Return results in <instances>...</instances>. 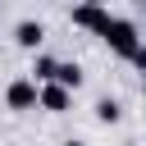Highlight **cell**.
<instances>
[{
  "label": "cell",
  "instance_id": "6da1fadb",
  "mask_svg": "<svg viewBox=\"0 0 146 146\" xmlns=\"http://www.w3.org/2000/svg\"><path fill=\"white\" fill-rule=\"evenodd\" d=\"M105 41H110V50L114 55H123V59H132L137 50H141V32H137V23L132 18H110V27H105Z\"/></svg>",
  "mask_w": 146,
  "mask_h": 146
},
{
  "label": "cell",
  "instance_id": "7a4b0ae2",
  "mask_svg": "<svg viewBox=\"0 0 146 146\" xmlns=\"http://www.w3.org/2000/svg\"><path fill=\"white\" fill-rule=\"evenodd\" d=\"M110 9L105 5H73V27H82V32H96V36H105V27H110Z\"/></svg>",
  "mask_w": 146,
  "mask_h": 146
},
{
  "label": "cell",
  "instance_id": "3957f363",
  "mask_svg": "<svg viewBox=\"0 0 146 146\" xmlns=\"http://www.w3.org/2000/svg\"><path fill=\"white\" fill-rule=\"evenodd\" d=\"M73 105V91H64L59 82H41L36 87V110H50V114H64Z\"/></svg>",
  "mask_w": 146,
  "mask_h": 146
},
{
  "label": "cell",
  "instance_id": "277c9868",
  "mask_svg": "<svg viewBox=\"0 0 146 146\" xmlns=\"http://www.w3.org/2000/svg\"><path fill=\"white\" fill-rule=\"evenodd\" d=\"M5 100H9V110H36V82L32 78H14L5 87Z\"/></svg>",
  "mask_w": 146,
  "mask_h": 146
},
{
  "label": "cell",
  "instance_id": "5b68a950",
  "mask_svg": "<svg viewBox=\"0 0 146 146\" xmlns=\"http://www.w3.org/2000/svg\"><path fill=\"white\" fill-rule=\"evenodd\" d=\"M14 41H18L23 50H36V46L46 41V27H41V23H32V18H23V23L14 27Z\"/></svg>",
  "mask_w": 146,
  "mask_h": 146
},
{
  "label": "cell",
  "instance_id": "8992f818",
  "mask_svg": "<svg viewBox=\"0 0 146 146\" xmlns=\"http://www.w3.org/2000/svg\"><path fill=\"white\" fill-rule=\"evenodd\" d=\"M50 82H59L64 91H78V87H82V68H78V64H64V59H55V78H50Z\"/></svg>",
  "mask_w": 146,
  "mask_h": 146
},
{
  "label": "cell",
  "instance_id": "52a82bcc",
  "mask_svg": "<svg viewBox=\"0 0 146 146\" xmlns=\"http://www.w3.org/2000/svg\"><path fill=\"white\" fill-rule=\"evenodd\" d=\"M119 114H123V105H119V100H110V96H100V100H96V119H100V123H119Z\"/></svg>",
  "mask_w": 146,
  "mask_h": 146
},
{
  "label": "cell",
  "instance_id": "ba28073f",
  "mask_svg": "<svg viewBox=\"0 0 146 146\" xmlns=\"http://www.w3.org/2000/svg\"><path fill=\"white\" fill-rule=\"evenodd\" d=\"M50 78H55V59H50V55H36V64H32V82L41 87V82H50Z\"/></svg>",
  "mask_w": 146,
  "mask_h": 146
},
{
  "label": "cell",
  "instance_id": "9c48e42d",
  "mask_svg": "<svg viewBox=\"0 0 146 146\" xmlns=\"http://www.w3.org/2000/svg\"><path fill=\"white\" fill-rule=\"evenodd\" d=\"M64 146H87V141H78V137H68V141H64Z\"/></svg>",
  "mask_w": 146,
  "mask_h": 146
},
{
  "label": "cell",
  "instance_id": "30bf717a",
  "mask_svg": "<svg viewBox=\"0 0 146 146\" xmlns=\"http://www.w3.org/2000/svg\"><path fill=\"white\" fill-rule=\"evenodd\" d=\"M78 5H100V0H78Z\"/></svg>",
  "mask_w": 146,
  "mask_h": 146
},
{
  "label": "cell",
  "instance_id": "8fae6325",
  "mask_svg": "<svg viewBox=\"0 0 146 146\" xmlns=\"http://www.w3.org/2000/svg\"><path fill=\"white\" fill-rule=\"evenodd\" d=\"M132 5H146V0H132Z\"/></svg>",
  "mask_w": 146,
  "mask_h": 146
}]
</instances>
